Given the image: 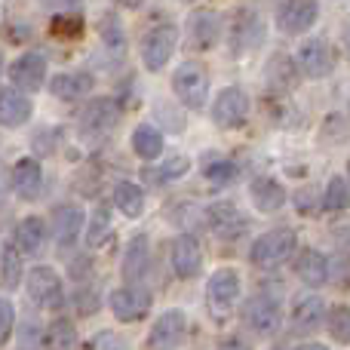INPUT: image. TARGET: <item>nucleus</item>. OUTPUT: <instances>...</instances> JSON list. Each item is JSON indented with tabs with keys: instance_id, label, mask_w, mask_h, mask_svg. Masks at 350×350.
<instances>
[{
	"instance_id": "obj_11",
	"label": "nucleus",
	"mask_w": 350,
	"mask_h": 350,
	"mask_svg": "<svg viewBox=\"0 0 350 350\" xmlns=\"http://www.w3.org/2000/svg\"><path fill=\"white\" fill-rule=\"evenodd\" d=\"M298 71L310 80H323L335 71V55L332 46H329L323 37H314V40H304L301 49H298Z\"/></svg>"
},
{
	"instance_id": "obj_4",
	"label": "nucleus",
	"mask_w": 350,
	"mask_h": 350,
	"mask_svg": "<svg viewBox=\"0 0 350 350\" xmlns=\"http://www.w3.org/2000/svg\"><path fill=\"white\" fill-rule=\"evenodd\" d=\"M175 46H178V28L170 22L157 25V28H151L145 34V40H142V65H145L151 74L163 71L166 62L172 59Z\"/></svg>"
},
{
	"instance_id": "obj_31",
	"label": "nucleus",
	"mask_w": 350,
	"mask_h": 350,
	"mask_svg": "<svg viewBox=\"0 0 350 350\" xmlns=\"http://www.w3.org/2000/svg\"><path fill=\"white\" fill-rule=\"evenodd\" d=\"M18 280H22V258H18V249L3 246V252H0V283H3L6 289H16Z\"/></svg>"
},
{
	"instance_id": "obj_14",
	"label": "nucleus",
	"mask_w": 350,
	"mask_h": 350,
	"mask_svg": "<svg viewBox=\"0 0 350 350\" xmlns=\"http://www.w3.org/2000/svg\"><path fill=\"white\" fill-rule=\"evenodd\" d=\"M292 329L301 335H310L317 332V329L323 326V320H326V304H323L320 295H314V292H304V295L295 298V304H292Z\"/></svg>"
},
{
	"instance_id": "obj_9",
	"label": "nucleus",
	"mask_w": 350,
	"mask_h": 350,
	"mask_svg": "<svg viewBox=\"0 0 350 350\" xmlns=\"http://www.w3.org/2000/svg\"><path fill=\"white\" fill-rule=\"evenodd\" d=\"M185 37L191 49H212L221 37V16L215 10H193L185 22Z\"/></svg>"
},
{
	"instance_id": "obj_3",
	"label": "nucleus",
	"mask_w": 350,
	"mask_h": 350,
	"mask_svg": "<svg viewBox=\"0 0 350 350\" xmlns=\"http://www.w3.org/2000/svg\"><path fill=\"white\" fill-rule=\"evenodd\" d=\"M295 230L292 228H273L265 237H258L252 246V265L258 267H277L295 252Z\"/></svg>"
},
{
	"instance_id": "obj_24",
	"label": "nucleus",
	"mask_w": 350,
	"mask_h": 350,
	"mask_svg": "<svg viewBox=\"0 0 350 350\" xmlns=\"http://www.w3.org/2000/svg\"><path fill=\"white\" fill-rule=\"evenodd\" d=\"M295 273H298V280H301L304 286H323L326 283V277H329V265H326V255L323 252H317V249H304L301 255H298V261H295Z\"/></svg>"
},
{
	"instance_id": "obj_5",
	"label": "nucleus",
	"mask_w": 350,
	"mask_h": 350,
	"mask_svg": "<svg viewBox=\"0 0 350 350\" xmlns=\"http://www.w3.org/2000/svg\"><path fill=\"white\" fill-rule=\"evenodd\" d=\"M120 123V108L114 98H92L80 111V135L83 139H105Z\"/></svg>"
},
{
	"instance_id": "obj_28",
	"label": "nucleus",
	"mask_w": 350,
	"mask_h": 350,
	"mask_svg": "<svg viewBox=\"0 0 350 350\" xmlns=\"http://www.w3.org/2000/svg\"><path fill=\"white\" fill-rule=\"evenodd\" d=\"M148 261H151L148 237H133V243L126 246V255H123V277H126L129 283L142 280L148 273Z\"/></svg>"
},
{
	"instance_id": "obj_39",
	"label": "nucleus",
	"mask_w": 350,
	"mask_h": 350,
	"mask_svg": "<svg viewBox=\"0 0 350 350\" xmlns=\"http://www.w3.org/2000/svg\"><path fill=\"white\" fill-rule=\"evenodd\" d=\"M187 166H191V160H187V157H170V160L163 163V170H160L157 178H166V181H170V178H178V175L187 172Z\"/></svg>"
},
{
	"instance_id": "obj_10",
	"label": "nucleus",
	"mask_w": 350,
	"mask_h": 350,
	"mask_svg": "<svg viewBox=\"0 0 350 350\" xmlns=\"http://www.w3.org/2000/svg\"><path fill=\"white\" fill-rule=\"evenodd\" d=\"M154 298L145 286H123V289L111 292V314L120 323H135L142 317H148Z\"/></svg>"
},
{
	"instance_id": "obj_13",
	"label": "nucleus",
	"mask_w": 350,
	"mask_h": 350,
	"mask_svg": "<svg viewBox=\"0 0 350 350\" xmlns=\"http://www.w3.org/2000/svg\"><path fill=\"white\" fill-rule=\"evenodd\" d=\"M10 80L16 90L37 92L46 83V59L40 53H25L10 65Z\"/></svg>"
},
{
	"instance_id": "obj_21",
	"label": "nucleus",
	"mask_w": 350,
	"mask_h": 350,
	"mask_svg": "<svg viewBox=\"0 0 350 350\" xmlns=\"http://www.w3.org/2000/svg\"><path fill=\"white\" fill-rule=\"evenodd\" d=\"M265 80H267V86H271L273 92L295 90V83H298V65L289 59V55H283V53L271 55V62H267V68H265Z\"/></svg>"
},
{
	"instance_id": "obj_1",
	"label": "nucleus",
	"mask_w": 350,
	"mask_h": 350,
	"mask_svg": "<svg viewBox=\"0 0 350 350\" xmlns=\"http://www.w3.org/2000/svg\"><path fill=\"white\" fill-rule=\"evenodd\" d=\"M172 92L191 111H200L209 98V71L200 62H181L172 74Z\"/></svg>"
},
{
	"instance_id": "obj_2",
	"label": "nucleus",
	"mask_w": 350,
	"mask_h": 350,
	"mask_svg": "<svg viewBox=\"0 0 350 350\" xmlns=\"http://www.w3.org/2000/svg\"><path fill=\"white\" fill-rule=\"evenodd\" d=\"M206 301H209L215 320H228L237 310V301H240V273L230 271V267L212 273L209 283H206Z\"/></svg>"
},
{
	"instance_id": "obj_18",
	"label": "nucleus",
	"mask_w": 350,
	"mask_h": 350,
	"mask_svg": "<svg viewBox=\"0 0 350 350\" xmlns=\"http://www.w3.org/2000/svg\"><path fill=\"white\" fill-rule=\"evenodd\" d=\"M92 74L86 71H65V74H55L53 80H49V92H53L55 98H62V102H77V98L90 96L92 92Z\"/></svg>"
},
{
	"instance_id": "obj_42",
	"label": "nucleus",
	"mask_w": 350,
	"mask_h": 350,
	"mask_svg": "<svg viewBox=\"0 0 350 350\" xmlns=\"http://www.w3.org/2000/svg\"><path fill=\"white\" fill-rule=\"evenodd\" d=\"M117 3H120V6H126V10H139V6L145 3V0H117Z\"/></svg>"
},
{
	"instance_id": "obj_37",
	"label": "nucleus",
	"mask_w": 350,
	"mask_h": 350,
	"mask_svg": "<svg viewBox=\"0 0 350 350\" xmlns=\"http://www.w3.org/2000/svg\"><path fill=\"white\" fill-rule=\"evenodd\" d=\"M12 326H16V308H12L10 298H0V347L10 341Z\"/></svg>"
},
{
	"instance_id": "obj_25",
	"label": "nucleus",
	"mask_w": 350,
	"mask_h": 350,
	"mask_svg": "<svg viewBox=\"0 0 350 350\" xmlns=\"http://www.w3.org/2000/svg\"><path fill=\"white\" fill-rule=\"evenodd\" d=\"M43 240H46V224L37 215H28L18 221L16 228V249L25 255H37L43 249Z\"/></svg>"
},
{
	"instance_id": "obj_6",
	"label": "nucleus",
	"mask_w": 350,
	"mask_h": 350,
	"mask_svg": "<svg viewBox=\"0 0 350 350\" xmlns=\"http://www.w3.org/2000/svg\"><path fill=\"white\" fill-rule=\"evenodd\" d=\"M28 298L43 310H62L65 308V289L53 267H34L28 273Z\"/></svg>"
},
{
	"instance_id": "obj_40",
	"label": "nucleus",
	"mask_w": 350,
	"mask_h": 350,
	"mask_svg": "<svg viewBox=\"0 0 350 350\" xmlns=\"http://www.w3.org/2000/svg\"><path fill=\"white\" fill-rule=\"evenodd\" d=\"M206 178L215 181V185H224V181L234 178V166L230 163H212V166H206Z\"/></svg>"
},
{
	"instance_id": "obj_15",
	"label": "nucleus",
	"mask_w": 350,
	"mask_h": 350,
	"mask_svg": "<svg viewBox=\"0 0 350 350\" xmlns=\"http://www.w3.org/2000/svg\"><path fill=\"white\" fill-rule=\"evenodd\" d=\"M246 323L252 332L258 335H273L280 329V320H283V314H280V304L273 301L271 295H255L252 301L246 304Z\"/></svg>"
},
{
	"instance_id": "obj_20",
	"label": "nucleus",
	"mask_w": 350,
	"mask_h": 350,
	"mask_svg": "<svg viewBox=\"0 0 350 350\" xmlns=\"http://www.w3.org/2000/svg\"><path fill=\"white\" fill-rule=\"evenodd\" d=\"M261 34H265V25L255 12H240L230 28V43H234V53H246V49H255L261 43Z\"/></svg>"
},
{
	"instance_id": "obj_34",
	"label": "nucleus",
	"mask_w": 350,
	"mask_h": 350,
	"mask_svg": "<svg viewBox=\"0 0 350 350\" xmlns=\"http://www.w3.org/2000/svg\"><path fill=\"white\" fill-rule=\"evenodd\" d=\"M329 332L338 345H350V308L347 304H338L329 314Z\"/></svg>"
},
{
	"instance_id": "obj_43",
	"label": "nucleus",
	"mask_w": 350,
	"mask_h": 350,
	"mask_svg": "<svg viewBox=\"0 0 350 350\" xmlns=\"http://www.w3.org/2000/svg\"><path fill=\"white\" fill-rule=\"evenodd\" d=\"M295 350H329L326 345H317V341H308V345H301V347H295Z\"/></svg>"
},
{
	"instance_id": "obj_23",
	"label": "nucleus",
	"mask_w": 350,
	"mask_h": 350,
	"mask_svg": "<svg viewBox=\"0 0 350 350\" xmlns=\"http://www.w3.org/2000/svg\"><path fill=\"white\" fill-rule=\"evenodd\" d=\"M249 197H252V206L258 212H277L286 206L283 185L273 178H255L252 185H249Z\"/></svg>"
},
{
	"instance_id": "obj_32",
	"label": "nucleus",
	"mask_w": 350,
	"mask_h": 350,
	"mask_svg": "<svg viewBox=\"0 0 350 350\" xmlns=\"http://www.w3.org/2000/svg\"><path fill=\"white\" fill-rule=\"evenodd\" d=\"M323 206H326L329 212H345L350 206V187L345 178H329V187H326V200H323Z\"/></svg>"
},
{
	"instance_id": "obj_19",
	"label": "nucleus",
	"mask_w": 350,
	"mask_h": 350,
	"mask_svg": "<svg viewBox=\"0 0 350 350\" xmlns=\"http://www.w3.org/2000/svg\"><path fill=\"white\" fill-rule=\"evenodd\" d=\"M43 185V170L34 157H22L12 166V191L22 200H34Z\"/></svg>"
},
{
	"instance_id": "obj_16",
	"label": "nucleus",
	"mask_w": 350,
	"mask_h": 350,
	"mask_svg": "<svg viewBox=\"0 0 350 350\" xmlns=\"http://www.w3.org/2000/svg\"><path fill=\"white\" fill-rule=\"evenodd\" d=\"M31 98L16 86H0V126L18 129L31 120Z\"/></svg>"
},
{
	"instance_id": "obj_7",
	"label": "nucleus",
	"mask_w": 350,
	"mask_h": 350,
	"mask_svg": "<svg viewBox=\"0 0 350 350\" xmlns=\"http://www.w3.org/2000/svg\"><path fill=\"white\" fill-rule=\"evenodd\" d=\"M249 117V96L240 86H224L215 96V105H212V120L221 129H234L243 126Z\"/></svg>"
},
{
	"instance_id": "obj_36",
	"label": "nucleus",
	"mask_w": 350,
	"mask_h": 350,
	"mask_svg": "<svg viewBox=\"0 0 350 350\" xmlns=\"http://www.w3.org/2000/svg\"><path fill=\"white\" fill-rule=\"evenodd\" d=\"M102 40H105V46L108 49H114V53H123V28H120V22H117L114 16H105V22H102Z\"/></svg>"
},
{
	"instance_id": "obj_27",
	"label": "nucleus",
	"mask_w": 350,
	"mask_h": 350,
	"mask_svg": "<svg viewBox=\"0 0 350 350\" xmlns=\"http://www.w3.org/2000/svg\"><path fill=\"white\" fill-rule=\"evenodd\" d=\"M133 151L142 160H157L163 154V133L151 123H139L133 129Z\"/></svg>"
},
{
	"instance_id": "obj_17",
	"label": "nucleus",
	"mask_w": 350,
	"mask_h": 350,
	"mask_svg": "<svg viewBox=\"0 0 350 350\" xmlns=\"http://www.w3.org/2000/svg\"><path fill=\"white\" fill-rule=\"evenodd\" d=\"M203 267V252H200V243L193 237L181 234L178 240L172 243V271L178 273L181 280H193Z\"/></svg>"
},
{
	"instance_id": "obj_38",
	"label": "nucleus",
	"mask_w": 350,
	"mask_h": 350,
	"mask_svg": "<svg viewBox=\"0 0 350 350\" xmlns=\"http://www.w3.org/2000/svg\"><path fill=\"white\" fill-rule=\"evenodd\" d=\"M86 350H129V345L114 332H98L96 338L86 345Z\"/></svg>"
},
{
	"instance_id": "obj_29",
	"label": "nucleus",
	"mask_w": 350,
	"mask_h": 350,
	"mask_svg": "<svg viewBox=\"0 0 350 350\" xmlns=\"http://www.w3.org/2000/svg\"><path fill=\"white\" fill-rule=\"evenodd\" d=\"M114 203L126 218H139L142 212H145V191H142L135 181H117Z\"/></svg>"
},
{
	"instance_id": "obj_26",
	"label": "nucleus",
	"mask_w": 350,
	"mask_h": 350,
	"mask_svg": "<svg viewBox=\"0 0 350 350\" xmlns=\"http://www.w3.org/2000/svg\"><path fill=\"white\" fill-rule=\"evenodd\" d=\"M209 228L215 230L218 237L230 240V237H237L243 228H246V221L240 218V212H237L234 203H215L209 209Z\"/></svg>"
},
{
	"instance_id": "obj_8",
	"label": "nucleus",
	"mask_w": 350,
	"mask_h": 350,
	"mask_svg": "<svg viewBox=\"0 0 350 350\" xmlns=\"http://www.w3.org/2000/svg\"><path fill=\"white\" fill-rule=\"evenodd\" d=\"M317 18H320V3L317 0H283L277 10V28L283 34L295 37L314 28Z\"/></svg>"
},
{
	"instance_id": "obj_44",
	"label": "nucleus",
	"mask_w": 350,
	"mask_h": 350,
	"mask_svg": "<svg viewBox=\"0 0 350 350\" xmlns=\"http://www.w3.org/2000/svg\"><path fill=\"white\" fill-rule=\"evenodd\" d=\"M0 74H3V53H0Z\"/></svg>"
},
{
	"instance_id": "obj_33",
	"label": "nucleus",
	"mask_w": 350,
	"mask_h": 350,
	"mask_svg": "<svg viewBox=\"0 0 350 350\" xmlns=\"http://www.w3.org/2000/svg\"><path fill=\"white\" fill-rule=\"evenodd\" d=\"M49 31H53L55 37H62V40H74V37L83 34V18H80L77 12H59V16L53 18V25H49Z\"/></svg>"
},
{
	"instance_id": "obj_41",
	"label": "nucleus",
	"mask_w": 350,
	"mask_h": 350,
	"mask_svg": "<svg viewBox=\"0 0 350 350\" xmlns=\"http://www.w3.org/2000/svg\"><path fill=\"white\" fill-rule=\"evenodd\" d=\"M218 350H249V347H246V345H240V341H224V345L218 347Z\"/></svg>"
},
{
	"instance_id": "obj_12",
	"label": "nucleus",
	"mask_w": 350,
	"mask_h": 350,
	"mask_svg": "<svg viewBox=\"0 0 350 350\" xmlns=\"http://www.w3.org/2000/svg\"><path fill=\"white\" fill-rule=\"evenodd\" d=\"M187 335V317L185 310L172 308L154 323L151 335H148V347L151 350H175Z\"/></svg>"
},
{
	"instance_id": "obj_45",
	"label": "nucleus",
	"mask_w": 350,
	"mask_h": 350,
	"mask_svg": "<svg viewBox=\"0 0 350 350\" xmlns=\"http://www.w3.org/2000/svg\"><path fill=\"white\" fill-rule=\"evenodd\" d=\"M181 3H193V0H181Z\"/></svg>"
},
{
	"instance_id": "obj_22",
	"label": "nucleus",
	"mask_w": 350,
	"mask_h": 350,
	"mask_svg": "<svg viewBox=\"0 0 350 350\" xmlns=\"http://www.w3.org/2000/svg\"><path fill=\"white\" fill-rule=\"evenodd\" d=\"M80 228H83V209L80 206H59L53 212V234L59 246H71L80 237Z\"/></svg>"
},
{
	"instance_id": "obj_30",
	"label": "nucleus",
	"mask_w": 350,
	"mask_h": 350,
	"mask_svg": "<svg viewBox=\"0 0 350 350\" xmlns=\"http://www.w3.org/2000/svg\"><path fill=\"white\" fill-rule=\"evenodd\" d=\"M46 347L49 350H77V329H74V323L59 317L46 329Z\"/></svg>"
},
{
	"instance_id": "obj_35",
	"label": "nucleus",
	"mask_w": 350,
	"mask_h": 350,
	"mask_svg": "<svg viewBox=\"0 0 350 350\" xmlns=\"http://www.w3.org/2000/svg\"><path fill=\"white\" fill-rule=\"evenodd\" d=\"M108 230H111V215H108V209H96V215H92V221H90V234H86V243L90 246H102L105 243V237H108Z\"/></svg>"
}]
</instances>
